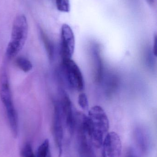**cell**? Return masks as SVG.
Masks as SVG:
<instances>
[{
    "label": "cell",
    "mask_w": 157,
    "mask_h": 157,
    "mask_svg": "<svg viewBox=\"0 0 157 157\" xmlns=\"http://www.w3.org/2000/svg\"><path fill=\"white\" fill-rule=\"evenodd\" d=\"M88 121L91 131V141L97 148L102 146L104 137L109 128V122L107 114L102 108L96 105L88 112Z\"/></svg>",
    "instance_id": "obj_1"
},
{
    "label": "cell",
    "mask_w": 157,
    "mask_h": 157,
    "mask_svg": "<svg viewBox=\"0 0 157 157\" xmlns=\"http://www.w3.org/2000/svg\"><path fill=\"white\" fill-rule=\"evenodd\" d=\"M101 157H107V155H106V152L104 149H102V155H101Z\"/></svg>",
    "instance_id": "obj_21"
},
{
    "label": "cell",
    "mask_w": 157,
    "mask_h": 157,
    "mask_svg": "<svg viewBox=\"0 0 157 157\" xmlns=\"http://www.w3.org/2000/svg\"><path fill=\"white\" fill-rule=\"evenodd\" d=\"M102 147L107 157H121L122 144L120 138L117 133L111 132L107 133Z\"/></svg>",
    "instance_id": "obj_8"
},
{
    "label": "cell",
    "mask_w": 157,
    "mask_h": 157,
    "mask_svg": "<svg viewBox=\"0 0 157 157\" xmlns=\"http://www.w3.org/2000/svg\"><path fill=\"white\" fill-rule=\"evenodd\" d=\"M153 53L155 57L157 56V36L155 35L154 40V48H153Z\"/></svg>",
    "instance_id": "obj_19"
},
{
    "label": "cell",
    "mask_w": 157,
    "mask_h": 157,
    "mask_svg": "<svg viewBox=\"0 0 157 157\" xmlns=\"http://www.w3.org/2000/svg\"><path fill=\"white\" fill-rule=\"evenodd\" d=\"M53 114L52 130L53 138L57 147L59 157L63 153L64 140V119L60 102L54 101L53 103Z\"/></svg>",
    "instance_id": "obj_5"
},
{
    "label": "cell",
    "mask_w": 157,
    "mask_h": 157,
    "mask_svg": "<svg viewBox=\"0 0 157 157\" xmlns=\"http://www.w3.org/2000/svg\"><path fill=\"white\" fill-rule=\"evenodd\" d=\"M0 96L6 110L12 134L15 138L18 135V117L15 109L7 74L4 69L0 71Z\"/></svg>",
    "instance_id": "obj_3"
},
{
    "label": "cell",
    "mask_w": 157,
    "mask_h": 157,
    "mask_svg": "<svg viewBox=\"0 0 157 157\" xmlns=\"http://www.w3.org/2000/svg\"><path fill=\"white\" fill-rule=\"evenodd\" d=\"M41 36L49 59L50 60H52L54 57V46L53 43L44 32H41Z\"/></svg>",
    "instance_id": "obj_11"
},
{
    "label": "cell",
    "mask_w": 157,
    "mask_h": 157,
    "mask_svg": "<svg viewBox=\"0 0 157 157\" xmlns=\"http://www.w3.org/2000/svg\"><path fill=\"white\" fill-rule=\"evenodd\" d=\"M56 6L59 11L68 13L70 11L69 0H55Z\"/></svg>",
    "instance_id": "obj_15"
},
{
    "label": "cell",
    "mask_w": 157,
    "mask_h": 157,
    "mask_svg": "<svg viewBox=\"0 0 157 157\" xmlns=\"http://www.w3.org/2000/svg\"><path fill=\"white\" fill-rule=\"evenodd\" d=\"M51 154L49 142L48 139L43 141L39 147L37 152V157H47Z\"/></svg>",
    "instance_id": "obj_13"
},
{
    "label": "cell",
    "mask_w": 157,
    "mask_h": 157,
    "mask_svg": "<svg viewBox=\"0 0 157 157\" xmlns=\"http://www.w3.org/2000/svg\"><path fill=\"white\" fill-rule=\"evenodd\" d=\"M146 1H147V2L149 5L153 4L154 2H155V0H146Z\"/></svg>",
    "instance_id": "obj_20"
},
{
    "label": "cell",
    "mask_w": 157,
    "mask_h": 157,
    "mask_svg": "<svg viewBox=\"0 0 157 157\" xmlns=\"http://www.w3.org/2000/svg\"><path fill=\"white\" fill-rule=\"evenodd\" d=\"M15 63L17 67L25 73L30 71L33 68L31 62L25 57H18L16 60Z\"/></svg>",
    "instance_id": "obj_12"
},
{
    "label": "cell",
    "mask_w": 157,
    "mask_h": 157,
    "mask_svg": "<svg viewBox=\"0 0 157 157\" xmlns=\"http://www.w3.org/2000/svg\"><path fill=\"white\" fill-rule=\"evenodd\" d=\"M20 154L21 157H36L29 143H27L22 147Z\"/></svg>",
    "instance_id": "obj_16"
},
{
    "label": "cell",
    "mask_w": 157,
    "mask_h": 157,
    "mask_svg": "<svg viewBox=\"0 0 157 157\" xmlns=\"http://www.w3.org/2000/svg\"><path fill=\"white\" fill-rule=\"evenodd\" d=\"M74 35L69 25L64 24L61 30V54L62 59H72L74 52Z\"/></svg>",
    "instance_id": "obj_6"
},
{
    "label": "cell",
    "mask_w": 157,
    "mask_h": 157,
    "mask_svg": "<svg viewBox=\"0 0 157 157\" xmlns=\"http://www.w3.org/2000/svg\"><path fill=\"white\" fill-rule=\"evenodd\" d=\"M62 68L69 86L77 91L84 88V82L82 72L77 63L72 59L62 60Z\"/></svg>",
    "instance_id": "obj_4"
},
{
    "label": "cell",
    "mask_w": 157,
    "mask_h": 157,
    "mask_svg": "<svg viewBox=\"0 0 157 157\" xmlns=\"http://www.w3.org/2000/svg\"><path fill=\"white\" fill-rule=\"evenodd\" d=\"M78 103L80 107L84 110L88 109L89 107L88 99L87 96L85 93H82L79 94L78 98Z\"/></svg>",
    "instance_id": "obj_17"
},
{
    "label": "cell",
    "mask_w": 157,
    "mask_h": 157,
    "mask_svg": "<svg viewBox=\"0 0 157 157\" xmlns=\"http://www.w3.org/2000/svg\"><path fill=\"white\" fill-rule=\"evenodd\" d=\"M91 55L94 70V79L95 82L100 83L104 76V65L100 48L97 45H92L91 48Z\"/></svg>",
    "instance_id": "obj_9"
},
{
    "label": "cell",
    "mask_w": 157,
    "mask_h": 157,
    "mask_svg": "<svg viewBox=\"0 0 157 157\" xmlns=\"http://www.w3.org/2000/svg\"><path fill=\"white\" fill-rule=\"evenodd\" d=\"M134 138L137 147L142 153L147 154L151 147V138L147 130L143 127H137L135 130Z\"/></svg>",
    "instance_id": "obj_10"
},
{
    "label": "cell",
    "mask_w": 157,
    "mask_h": 157,
    "mask_svg": "<svg viewBox=\"0 0 157 157\" xmlns=\"http://www.w3.org/2000/svg\"><path fill=\"white\" fill-rule=\"evenodd\" d=\"M125 157H139L134 149L131 148L127 152Z\"/></svg>",
    "instance_id": "obj_18"
},
{
    "label": "cell",
    "mask_w": 157,
    "mask_h": 157,
    "mask_svg": "<svg viewBox=\"0 0 157 157\" xmlns=\"http://www.w3.org/2000/svg\"><path fill=\"white\" fill-rule=\"evenodd\" d=\"M28 24L25 16L19 15L14 18L10 40L7 45L6 55L8 59L15 57L23 48L27 37Z\"/></svg>",
    "instance_id": "obj_2"
},
{
    "label": "cell",
    "mask_w": 157,
    "mask_h": 157,
    "mask_svg": "<svg viewBox=\"0 0 157 157\" xmlns=\"http://www.w3.org/2000/svg\"><path fill=\"white\" fill-rule=\"evenodd\" d=\"M61 99L60 102L63 116L64 121L70 135L75 130L76 112L74 111L73 104L68 95L65 91L62 92Z\"/></svg>",
    "instance_id": "obj_7"
},
{
    "label": "cell",
    "mask_w": 157,
    "mask_h": 157,
    "mask_svg": "<svg viewBox=\"0 0 157 157\" xmlns=\"http://www.w3.org/2000/svg\"><path fill=\"white\" fill-rule=\"evenodd\" d=\"M106 83V88L108 94H110L113 92L118 85V79L114 75H111L108 77Z\"/></svg>",
    "instance_id": "obj_14"
}]
</instances>
